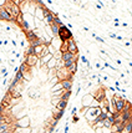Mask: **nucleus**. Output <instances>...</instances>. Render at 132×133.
I'll return each instance as SVG.
<instances>
[{"label":"nucleus","instance_id":"1","mask_svg":"<svg viewBox=\"0 0 132 133\" xmlns=\"http://www.w3.org/2000/svg\"><path fill=\"white\" fill-rule=\"evenodd\" d=\"M101 115V108L100 107H90L85 113V118L87 119L89 124L92 126L95 122H97V117Z\"/></svg>","mask_w":132,"mask_h":133},{"label":"nucleus","instance_id":"2","mask_svg":"<svg viewBox=\"0 0 132 133\" xmlns=\"http://www.w3.org/2000/svg\"><path fill=\"white\" fill-rule=\"evenodd\" d=\"M4 9H5L6 11L9 12V15L11 16L12 20H15L20 14H21V11H20V8H19V5L17 4H15L14 1H6L5 6H4Z\"/></svg>","mask_w":132,"mask_h":133},{"label":"nucleus","instance_id":"3","mask_svg":"<svg viewBox=\"0 0 132 133\" xmlns=\"http://www.w3.org/2000/svg\"><path fill=\"white\" fill-rule=\"evenodd\" d=\"M58 37L61 41H66V40H70V39L72 37V34H71V31L69 30V28L64 25V26H61L60 30H59Z\"/></svg>","mask_w":132,"mask_h":133},{"label":"nucleus","instance_id":"4","mask_svg":"<svg viewBox=\"0 0 132 133\" xmlns=\"http://www.w3.org/2000/svg\"><path fill=\"white\" fill-rule=\"evenodd\" d=\"M91 95L93 96V98L96 99L97 102H101V101H103V99L106 98V90L103 87H98L97 90H95Z\"/></svg>","mask_w":132,"mask_h":133},{"label":"nucleus","instance_id":"5","mask_svg":"<svg viewBox=\"0 0 132 133\" xmlns=\"http://www.w3.org/2000/svg\"><path fill=\"white\" fill-rule=\"evenodd\" d=\"M15 124L16 127L19 128H30V124H31V121H30V117L29 116H25L20 119H16L15 121Z\"/></svg>","mask_w":132,"mask_h":133},{"label":"nucleus","instance_id":"6","mask_svg":"<svg viewBox=\"0 0 132 133\" xmlns=\"http://www.w3.org/2000/svg\"><path fill=\"white\" fill-rule=\"evenodd\" d=\"M93 96H92L91 93H87L85 95L82 99H81V107H85V108H90L92 106V102H93Z\"/></svg>","mask_w":132,"mask_h":133},{"label":"nucleus","instance_id":"7","mask_svg":"<svg viewBox=\"0 0 132 133\" xmlns=\"http://www.w3.org/2000/svg\"><path fill=\"white\" fill-rule=\"evenodd\" d=\"M39 60L40 58L37 57V56H35V55H31V56H25V60H24V62L29 66L30 69L31 67H34L36 65L39 64Z\"/></svg>","mask_w":132,"mask_h":133},{"label":"nucleus","instance_id":"8","mask_svg":"<svg viewBox=\"0 0 132 133\" xmlns=\"http://www.w3.org/2000/svg\"><path fill=\"white\" fill-rule=\"evenodd\" d=\"M69 52H71L72 55H79V47L74 37H71L69 40Z\"/></svg>","mask_w":132,"mask_h":133},{"label":"nucleus","instance_id":"9","mask_svg":"<svg viewBox=\"0 0 132 133\" xmlns=\"http://www.w3.org/2000/svg\"><path fill=\"white\" fill-rule=\"evenodd\" d=\"M0 20H4V21H14L11 19V16L9 15V12L6 11L4 8H0Z\"/></svg>","mask_w":132,"mask_h":133},{"label":"nucleus","instance_id":"10","mask_svg":"<svg viewBox=\"0 0 132 133\" xmlns=\"http://www.w3.org/2000/svg\"><path fill=\"white\" fill-rule=\"evenodd\" d=\"M79 55H72L71 52H64L62 54V57H61V60H62L64 62H69V61H71V60H74L75 57H77Z\"/></svg>","mask_w":132,"mask_h":133},{"label":"nucleus","instance_id":"11","mask_svg":"<svg viewBox=\"0 0 132 133\" xmlns=\"http://www.w3.org/2000/svg\"><path fill=\"white\" fill-rule=\"evenodd\" d=\"M61 44H62V41L60 40L59 37H52V39H51V45L54 46V49H55L56 51H60Z\"/></svg>","mask_w":132,"mask_h":133},{"label":"nucleus","instance_id":"12","mask_svg":"<svg viewBox=\"0 0 132 133\" xmlns=\"http://www.w3.org/2000/svg\"><path fill=\"white\" fill-rule=\"evenodd\" d=\"M61 85L65 91H72V80H64L61 81Z\"/></svg>","mask_w":132,"mask_h":133},{"label":"nucleus","instance_id":"13","mask_svg":"<svg viewBox=\"0 0 132 133\" xmlns=\"http://www.w3.org/2000/svg\"><path fill=\"white\" fill-rule=\"evenodd\" d=\"M56 65H58V60H55V58L52 57L47 64H46V67H47V70H54L56 69Z\"/></svg>","mask_w":132,"mask_h":133},{"label":"nucleus","instance_id":"14","mask_svg":"<svg viewBox=\"0 0 132 133\" xmlns=\"http://www.w3.org/2000/svg\"><path fill=\"white\" fill-rule=\"evenodd\" d=\"M19 71H20L21 74H26V72L31 71V69H30V67L25 64V62H21V64H20V66H19Z\"/></svg>","mask_w":132,"mask_h":133},{"label":"nucleus","instance_id":"15","mask_svg":"<svg viewBox=\"0 0 132 133\" xmlns=\"http://www.w3.org/2000/svg\"><path fill=\"white\" fill-rule=\"evenodd\" d=\"M52 57H54V56H52L51 54H47L46 56L41 57V58H40V66H41V65H46L47 62H49V61H50V60H51Z\"/></svg>","mask_w":132,"mask_h":133},{"label":"nucleus","instance_id":"16","mask_svg":"<svg viewBox=\"0 0 132 133\" xmlns=\"http://www.w3.org/2000/svg\"><path fill=\"white\" fill-rule=\"evenodd\" d=\"M49 26H50V30H51L54 37H56V36H58V34H59V30H60V28H59L58 25H55L54 23H52L51 25H49Z\"/></svg>","mask_w":132,"mask_h":133},{"label":"nucleus","instance_id":"17","mask_svg":"<svg viewBox=\"0 0 132 133\" xmlns=\"http://www.w3.org/2000/svg\"><path fill=\"white\" fill-rule=\"evenodd\" d=\"M67 101H64V99H60V102L58 103V106H56V108L60 111H65V108H66V106H67Z\"/></svg>","mask_w":132,"mask_h":133},{"label":"nucleus","instance_id":"18","mask_svg":"<svg viewBox=\"0 0 132 133\" xmlns=\"http://www.w3.org/2000/svg\"><path fill=\"white\" fill-rule=\"evenodd\" d=\"M61 90H64L62 88V85H61V82H58L56 85H54V86L51 87V90H50V92H58V91H61Z\"/></svg>","mask_w":132,"mask_h":133},{"label":"nucleus","instance_id":"19","mask_svg":"<svg viewBox=\"0 0 132 133\" xmlns=\"http://www.w3.org/2000/svg\"><path fill=\"white\" fill-rule=\"evenodd\" d=\"M60 51L62 52H67L69 51V40L66 41H62V44H61V47H60Z\"/></svg>","mask_w":132,"mask_h":133},{"label":"nucleus","instance_id":"20","mask_svg":"<svg viewBox=\"0 0 132 133\" xmlns=\"http://www.w3.org/2000/svg\"><path fill=\"white\" fill-rule=\"evenodd\" d=\"M77 66H79V65H77V62H74V64H71L70 65V67L67 70H69L70 71V74H72V75H75V74H76V72H77Z\"/></svg>","mask_w":132,"mask_h":133},{"label":"nucleus","instance_id":"21","mask_svg":"<svg viewBox=\"0 0 132 133\" xmlns=\"http://www.w3.org/2000/svg\"><path fill=\"white\" fill-rule=\"evenodd\" d=\"M42 46H44V44H42V45H40V46H36V47H34L35 56H37V57H39V58L41 57V52H42Z\"/></svg>","mask_w":132,"mask_h":133},{"label":"nucleus","instance_id":"22","mask_svg":"<svg viewBox=\"0 0 132 133\" xmlns=\"http://www.w3.org/2000/svg\"><path fill=\"white\" fill-rule=\"evenodd\" d=\"M54 24H55V25H58L59 28L64 26V23L61 21V20H60V16H59V14H58V15H56L55 17H54Z\"/></svg>","mask_w":132,"mask_h":133},{"label":"nucleus","instance_id":"23","mask_svg":"<svg viewBox=\"0 0 132 133\" xmlns=\"http://www.w3.org/2000/svg\"><path fill=\"white\" fill-rule=\"evenodd\" d=\"M14 78H15L17 82H24V76H23V74H21L20 71L15 74V77H14Z\"/></svg>","mask_w":132,"mask_h":133},{"label":"nucleus","instance_id":"24","mask_svg":"<svg viewBox=\"0 0 132 133\" xmlns=\"http://www.w3.org/2000/svg\"><path fill=\"white\" fill-rule=\"evenodd\" d=\"M60 99H61L60 97H52L50 102H51V104L54 106V107H56V106H58V103L60 102Z\"/></svg>","mask_w":132,"mask_h":133},{"label":"nucleus","instance_id":"25","mask_svg":"<svg viewBox=\"0 0 132 133\" xmlns=\"http://www.w3.org/2000/svg\"><path fill=\"white\" fill-rule=\"evenodd\" d=\"M61 57H62V52L61 51H56L54 54V58L55 60H61Z\"/></svg>","mask_w":132,"mask_h":133},{"label":"nucleus","instance_id":"26","mask_svg":"<svg viewBox=\"0 0 132 133\" xmlns=\"http://www.w3.org/2000/svg\"><path fill=\"white\" fill-rule=\"evenodd\" d=\"M79 57L81 58V62H82V64H85V65L89 64V60L86 58V56H85V55H79Z\"/></svg>","mask_w":132,"mask_h":133},{"label":"nucleus","instance_id":"27","mask_svg":"<svg viewBox=\"0 0 132 133\" xmlns=\"http://www.w3.org/2000/svg\"><path fill=\"white\" fill-rule=\"evenodd\" d=\"M101 131H102V133H111V128H109V127H102V128H101Z\"/></svg>","mask_w":132,"mask_h":133},{"label":"nucleus","instance_id":"28","mask_svg":"<svg viewBox=\"0 0 132 133\" xmlns=\"http://www.w3.org/2000/svg\"><path fill=\"white\" fill-rule=\"evenodd\" d=\"M77 110H79L77 107H74V108H72V111H71V116H76V113H77Z\"/></svg>","mask_w":132,"mask_h":133},{"label":"nucleus","instance_id":"29","mask_svg":"<svg viewBox=\"0 0 132 133\" xmlns=\"http://www.w3.org/2000/svg\"><path fill=\"white\" fill-rule=\"evenodd\" d=\"M95 39H96V40H97L98 42H102V44H103V42H105V40H103L102 37H100V36H96V37H95Z\"/></svg>","mask_w":132,"mask_h":133},{"label":"nucleus","instance_id":"30","mask_svg":"<svg viewBox=\"0 0 132 133\" xmlns=\"http://www.w3.org/2000/svg\"><path fill=\"white\" fill-rule=\"evenodd\" d=\"M72 117H74L72 122H74V123H77V122H79V116H72Z\"/></svg>","mask_w":132,"mask_h":133},{"label":"nucleus","instance_id":"31","mask_svg":"<svg viewBox=\"0 0 132 133\" xmlns=\"http://www.w3.org/2000/svg\"><path fill=\"white\" fill-rule=\"evenodd\" d=\"M95 133H102L101 128H96V129H95Z\"/></svg>","mask_w":132,"mask_h":133},{"label":"nucleus","instance_id":"32","mask_svg":"<svg viewBox=\"0 0 132 133\" xmlns=\"http://www.w3.org/2000/svg\"><path fill=\"white\" fill-rule=\"evenodd\" d=\"M116 36H117L116 34H110V37H112V39H116Z\"/></svg>","mask_w":132,"mask_h":133},{"label":"nucleus","instance_id":"33","mask_svg":"<svg viewBox=\"0 0 132 133\" xmlns=\"http://www.w3.org/2000/svg\"><path fill=\"white\" fill-rule=\"evenodd\" d=\"M116 40H123V37H122V36H116Z\"/></svg>","mask_w":132,"mask_h":133},{"label":"nucleus","instance_id":"34","mask_svg":"<svg viewBox=\"0 0 132 133\" xmlns=\"http://www.w3.org/2000/svg\"><path fill=\"white\" fill-rule=\"evenodd\" d=\"M20 56H21V55H20V52H16V54H15V57L16 58H19Z\"/></svg>","mask_w":132,"mask_h":133},{"label":"nucleus","instance_id":"35","mask_svg":"<svg viewBox=\"0 0 132 133\" xmlns=\"http://www.w3.org/2000/svg\"><path fill=\"white\" fill-rule=\"evenodd\" d=\"M116 62H117V65H122V61H121V58H120V60H116Z\"/></svg>","mask_w":132,"mask_h":133},{"label":"nucleus","instance_id":"36","mask_svg":"<svg viewBox=\"0 0 132 133\" xmlns=\"http://www.w3.org/2000/svg\"><path fill=\"white\" fill-rule=\"evenodd\" d=\"M125 45H126V46H131V42H130V41H127V42H125Z\"/></svg>","mask_w":132,"mask_h":133},{"label":"nucleus","instance_id":"37","mask_svg":"<svg viewBox=\"0 0 132 133\" xmlns=\"http://www.w3.org/2000/svg\"><path fill=\"white\" fill-rule=\"evenodd\" d=\"M1 45H4V41L3 40H0V46H1Z\"/></svg>","mask_w":132,"mask_h":133},{"label":"nucleus","instance_id":"38","mask_svg":"<svg viewBox=\"0 0 132 133\" xmlns=\"http://www.w3.org/2000/svg\"><path fill=\"white\" fill-rule=\"evenodd\" d=\"M128 66H131V67H132V62H131V61H128Z\"/></svg>","mask_w":132,"mask_h":133},{"label":"nucleus","instance_id":"39","mask_svg":"<svg viewBox=\"0 0 132 133\" xmlns=\"http://www.w3.org/2000/svg\"><path fill=\"white\" fill-rule=\"evenodd\" d=\"M0 64H1V57H0Z\"/></svg>","mask_w":132,"mask_h":133},{"label":"nucleus","instance_id":"40","mask_svg":"<svg viewBox=\"0 0 132 133\" xmlns=\"http://www.w3.org/2000/svg\"><path fill=\"white\" fill-rule=\"evenodd\" d=\"M111 133H118V132H111Z\"/></svg>","mask_w":132,"mask_h":133},{"label":"nucleus","instance_id":"41","mask_svg":"<svg viewBox=\"0 0 132 133\" xmlns=\"http://www.w3.org/2000/svg\"><path fill=\"white\" fill-rule=\"evenodd\" d=\"M131 133H132V128H131Z\"/></svg>","mask_w":132,"mask_h":133}]
</instances>
